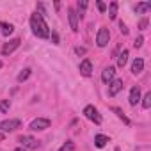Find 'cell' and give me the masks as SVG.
<instances>
[{"mask_svg":"<svg viewBox=\"0 0 151 151\" xmlns=\"http://www.w3.org/2000/svg\"><path fill=\"white\" fill-rule=\"evenodd\" d=\"M126 62H128V50H123V52L117 55V66H119V68H124Z\"/></svg>","mask_w":151,"mask_h":151,"instance_id":"15","label":"cell"},{"mask_svg":"<svg viewBox=\"0 0 151 151\" xmlns=\"http://www.w3.org/2000/svg\"><path fill=\"white\" fill-rule=\"evenodd\" d=\"M87 6H89V4L86 2V0H80V2H78V13H77V14H78L80 18H82V14H84V11L87 9Z\"/></svg>","mask_w":151,"mask_h":151,"instance_id":"21","label":"cell"},{"mask_svg":"<svg viewBox=\"0 0 151 151\" xmlns=\"http://www.w3.org/2000/svg\"><path fill=\"white\" fill-rule=\"evenodd\" d=\"M112 112H114V114H116V116H117V117H119V119H121L123 123H124V124H130V119H128V117L124 116V112H123V110H121L119 107H112Z\"/></svg>","mask_w":151,"mask_h":151,"instance_id":"16","label":"cell"},{"mask_svg":"<svg viewBox=\"0 0 151 151\" xmlns=\"http://www.w3.org/2000/svg\"><path fill=\"white\" fill-rule=\"evenodd\" d=\"M84 116H86L89 121H93L94 124H100V123H101V116L98 114V110H96L93 105H87V107L84 109Z\"/></svg>","mask_w":151,"mask_h":151,"instance_id":"4","label":"cell"},{"mask_svg":"<svg viewBox=\"0 0 151 151\" xmlns=\"http://www.w3.org/2000/svg\"><path fill=\"white\" fill-rule=\"evenodd\" d=\"M22 126V121L20 119H6L0 123V132L2 133H7V132H14L16 128Z\"/></svg>","mask_w":151,"mask_h":151,"instance_id":"2","label":"cell"},{"mask_svg":"<svg viewBox=\"0 0 151 151\" xmlns=\"http://www.w3.org/2000/svg\"><path fill=\"white\" fill-rule=\"evenodd\" d=\"M30 29H32L34 36L41 37V39L50 37V27L46 25L43 14H39V13H34V14L30 16Z\"/></svg>","mask_w":151,"mask_h":151,"instance_id":"1","label":"cell"},{"mask_svg":"<svg viewBox=\"0 0 151 151\" xmlns=\"http://www.w3.org/2000/svg\"><path fill=\"white\" fill-rule=\"evenodd\" d=\"M142 43H144V37H142V36H139V37L133 41V46H135V48H140V46H142Z\"/></svg>","mask_w":151,"mask_h":151,"instance_id":"27","label":"cell"},{"mask_svg":"<svg viewBox=\"0 0 151 151\" xmlns=\"http://www.w3.org/2000/svg\"><path fill=\"white\" fill-rule=\"evenodd\" d=\"M14 151H27V149H23V147H16Z\"/></svg>","mask_w":151,"mask_h":151,"instance_id":"31","label":"cell"},{"mask_svg":"<svg viewBox=\"0 0 151 151\" xmlns=\"http://www.w3.org/2000/svg\"><path fill=\"white\" fill-rule=\"evenodd\" d=\"M68 18H69V25L73 32H78V14L75 9H68Z\"/></svg>","mask_w":151,"mask_h":151,"instance_id":"9","label":"cell"},{"mask_svg":"<svg viewBox=\"0 0 151 151\" xmlns=\"http://www.w3.org/2000/svg\"><path fill=\"white\" fill-rule=\"evenodd\" d=\"M139 29H140V30H146V29H147V18H142V20L139 22Z\"/></svg>","mask_w":151,"mask_h":151,"instance_id":"26","label":"cell"},{"mask_svg":"<svg viewBox=\"0 0 151 151\" xmlns=\"http://www.w3.org/2000/svg\"><path fill=\"white\" fill-rule=\"evenodd\" d=\"M80 75H84V77H91L93 75V64L89 59H84L80 62Z\"/></svg>","mask_w":151,"mask_h":151,"instance_id":"11","label":"cell"},{"mask_svg":"<svg viewBox=\"0 0 151 151\" xmlns=\"http://www.w3.org/2000/svg\"><path fill=\"white\" fill-rule=\"evenodd\" d=\"M0 29H2V34L4 36H11L13 30H14V27L11 23H6V22H0Z\"/></svg>","mask_w":151,"mask_h":151,"instance_id":"17","label":"cell"},{"mask_svg":"<svg viewBox=\"0 0 151 151\" xmlns=\"http://www.w3.org/2000/svg\"><path fill=\"white\" fill-rule=\"evenodd\" d=\"M149 9H151V2H140V4L135 6V11L137 13H147Z\"/></svg>","mask_w":151,"mask_h":151,"instance_id":"18","label":"cell"},{"mask_svg":"<svg viewBox=\"0 0 151 151\" xmlns=\"http://www.w3.org/2000/svg\"><path fill=\"white\" fill-rule=\"evenodd\" d=\"M107 142H109V137H107V135L98 133V135L94 137V144H96V147H105V146H107Z\"/></svg>","mask_w":151,"mask_h":151,"instance_id":"14","label":"cell"},{"mask_svg":"<svg viewBox=\"0 0 151 151\" xmlns=\"http://www.w3.org/2000/svg\"><path fill=\"white\" fill-rule=\"evenodd\" d=\"M9 107H11L9 100H2V101H0V112H7V110H9Z\"/></svg>","mask_w":151,"mask_h":151,"instance_id":"24","label":"cell"},{"mask_svg":"<svg viewBox=\"0 0 151 151\" xmlns=\"http://www.w3.org/2000/svg\"><path fill=\"white\" fill-rule=\"evenodd\" d=\"M142 69H144V59L137 57L133 60V64H132V73L133 75H139V73H142Z\"/></svg>","mask_w":151,"mask_h":151,"instance_id":"13","label":"cell"},{"mask_svg":"<svg viewBox=\"0 0 151 151\" xmlns=\"http://www.w3.org/2000/svg\"><path fill=\"white\" fill-rule=\"evenodd\" d=\"M119 29H121V34H128V29H126V25L123 22H119Z\"/></svg>","mask_w":151,"mask_h":151,"instance_id":"29","label":"cell"},{"mask_svg":"<svg viewBox=\"0 0 151 151\" xmlns=\"http://www.w3.org/2000/svg\"><path fill=\"white\" fill-rule=\"evenodd\" d=\"M20 142H22V147L23 149H37V146H39V142L34 137H30V135H22L20 137Z\"/></svg>","mask_w":151,"mask_h":151,"instance_id":"7","label":"cell"},{"mask_svg":"<svg viewBox=\"0 0 151 151\" xmlns=\"http://www.w3.org/2000/svg\"><path fill=\"white\" fill-rule=\"evenodd\" d=\"M121 89H123V80H119V78H114V80L109 84V96H110V98L117 96V94L121 93Z\"/></svg>","mask_w":151,"mask_h":151,"instance_id":"8","label":"cell"},{"mask_svg":"<svg viewBox=\"0 0 151 151\" xmlns=\"http://www.w3.org/2000/svg\"><path fill=\"white\" fill-rule=\"evenodd\" d=\"M59 151H75V144H73L71 140H66V144H64Z\"/></svg>","mask_w":151,"mask_h":151,"instance_id":"23","label":"cell"},{"mask_svg":"<svg viewBox=\"0 0 151 151\" xmlns=\"http://www.w3.org/2000/svg\"><path fill=\"white\" fill-rule=\"evenodd\" d=\"M109 41H110V32H109L107 27H101V29L98 30V36H96V45H98L100 48H105V46L109 45Z\"/></svg>","mask_w":151,"mask_h":151,"instance_id":"3","label":"cell"},{"mask_svg":"<svg viewBox=\"0 0 151 151\" xmlns=\"http://www.w3.org/2000/svg\"><path fill=\"white\" fill-rule=\"evenodd\" d=\"M0 68H2V60H0Z\"/></svg>","mask_w":151,"mask_h":151,"instance_id":"34","label":"cell"},{"mask_svg":"<svg viewBox=\"0 0 151 151\" xmlns=\"http://www.w3.org/2000/svg\"><path fill=\"white\" fill-rule=\"evenodd\" d=\"M96 6H98L100 13H105V11H107V4H105V2H101V0H98V2H96Z\"/></svg>","mask_w":151,"mask_h":151,"instance_id":"25","label":"cell"},{"mask_svg":"<svg viewBox=\"0 0 151 151\" xmlns=\"http://www.w3.org/2000/svg\"><path fill=\"white\" fill-rule=\"evenodd\" d=\"M20 45H22V39H18V37H14V39L7 41V43L2 46V55H11V53H13Z\"/></svg>","mask_w":151,"mask_h":151,"instance_id":"6","label":"cell"},{"mask_svg":"<svg viewBox=\"0 0 151 151\" xmlns=\"http://www.w3.org/2000/svg\"><path fill=\"white\" fill-rule=\"evenodd\" d=\"M30 73H32L30 68H25L23 71H20V75H18V82H25V80L30 77Z\"/></svg>","mask_w":151,"mask_h":151,"instance_id":"19","label":"cell"},{"mask_svg":"<svg viewBox=\"0 0 151 151\" xmlns=\"http://www.w3.org/2000/svg\"><path fill=\"white\" fill-rule=\"evenodd\" d=\"M52 39H53L55 45H59V36H57V32H52Z\"/></svg>","mask_w":151,"mask_h":151,"instance_id":"30","label":"cell"},{"mask_svg":"<svg viewBox=\"0 0 151 151\" xmlns=\"http://www.w3.org/2000/svg\"><path fill=\"white\" fill-rule=\"evenodd\" d=\"M142 107L144 109H149L151 107V93H146V96L142 98Z\"/></svg>","mask_w":151,"mask_h":151,"instance_id":"22","label":"cell"},{"mask_svg":"<svg viewBox=\"0 0 151 151\" xmlns=\"http://www.w3.org/2000/svg\"><path fill=\"white\" fill-rule=\"evenodd\" d=\"M114 75H116V69H114L112 66H109V68H105V69L101 71V80H103L105 84H110V82L114 80Z\"/></svg>","mask_w":151,"mask_h":151,"instance_id":"12","label":"cell"},{"mask_svg":"<svg viewBox=\"0 0 151 151\" xmlns=\"http://www.w3.org/2000/svg\"><path fill=\"white\" fill-rule=\"evenodd\" d=\"M116 151H121V149H119V147H116Z\"/></svg>","mask_w":151,"mask_h":151,"instance_id":"33","label":"cell"},{"mask_svg":"<svg viewBox=\"0 0 151 151\" xmlns=\"http://www.w3.org/2000/svg\"><path fill=\"white\" fill-rule=\"evenodd\" d=\"M109 16H110V20H116V16H117V2H110V6H109Z\"/></svg>","mask_w":151,"mask_h":151,"instance_id":"20","label":"cell"},{"mask_svg":"<svg viewBox=\"0 0 151 151\" xmlns=\"http://www.w3.org/2000/svg\"><path fill=\"white\" fill-rule=\"evenodd\" d=\"M128 101H130L132 107H135V105L140 101V89H139V86H133V87L130 89V98H128Z\"/></svg>","mask_w":151,"mask_h":151,"instance_id":"10","label":"cell"},{"mask_svg":"<svg viewBox=\"0 0 151 151\" xmlns=\"http://www.w3.org/2000/svg\"><path fill=\"white\" fill-rule=\"evenodd\" d=\"M2 139H4V133H2V132H0V140H2Z\"/></svg>","mask_w":151,"mask_h":151,"instance_id":"32","label":"cell"},{"mask_svg":"<svg viewBox=\"0 0 151 151\" xmlns=\"http://www.w3.org/2000/svg\"><path fill=\"white\" fill-rule=\"evenodd\" d=\"M50 119H46V117H37V119H34L32 123H30V130H34V132H43V130H46V128H50Z\"/></svg>","mask_w":151,"mask_h":151,"instance_id":"5","label":"cell"},{"mask_svg":"<svg viewBox=\"0 0 151 151\" xmlns=\"http://www.w3.org/2000/svg\"><path fill=\"white\" fill-rule=\"evenodd\" d=\"M75 53H77V55H86L87 50H86L84 46H77V48H75Z\"/></svg>","mask_w":151,"mask_h":151,"instance_id":"28","label":"cell"}]
</instances>
